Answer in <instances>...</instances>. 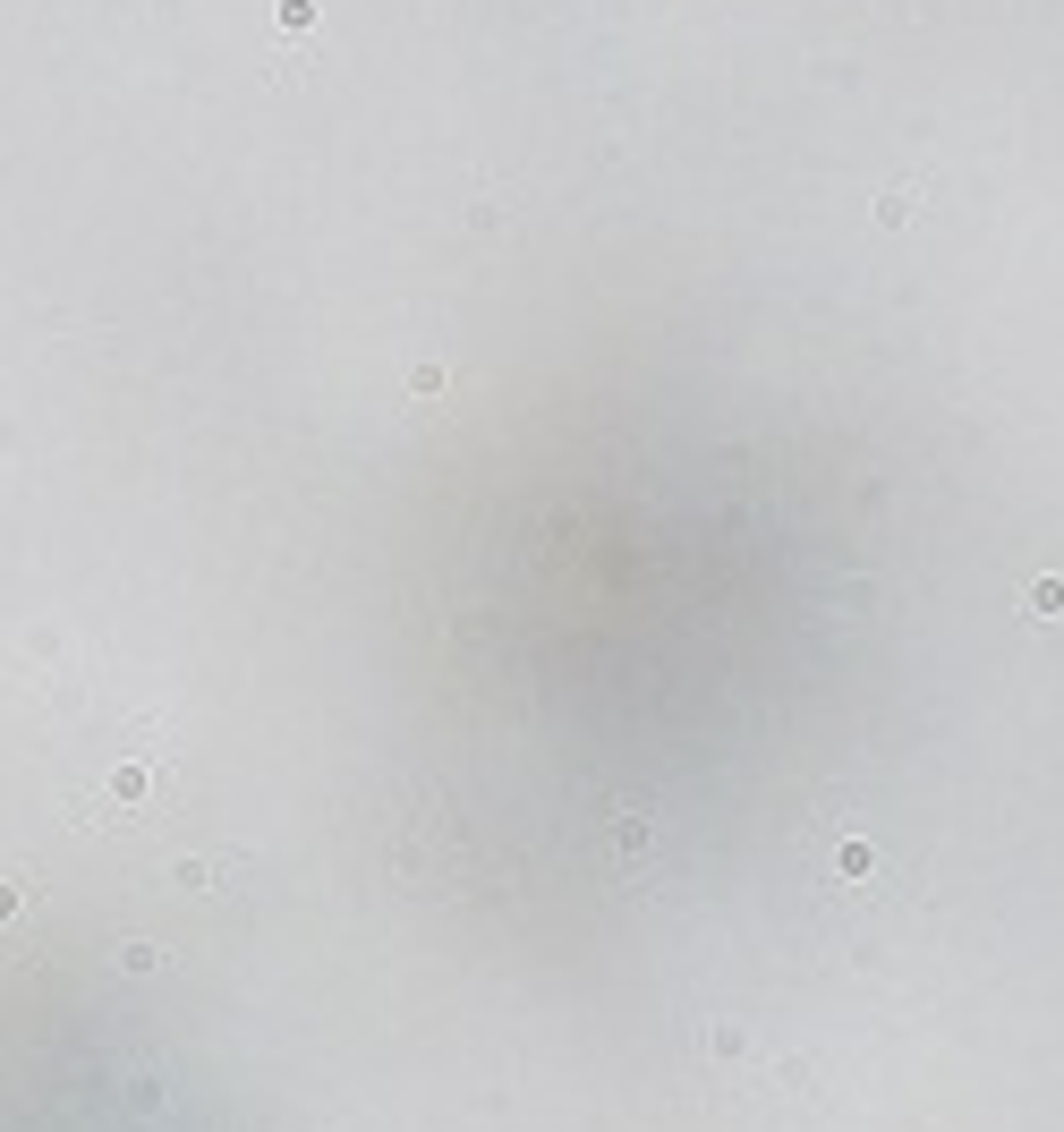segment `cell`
I'll list each match as a JSON object with an SVG mask.
<instances>
[{
    "instance_id": "6da1fadb",
    "label": "cell",
    "mask_w": 1064,
    "mask_h": 1132,
    "mask_svg": "<svg viewBox=\"0 0 1064 1132\" xmlns=\"http://www.w3.org/2000/svg\"><path fill=\"white\" fill-rule=\"evenodd\" d=\"M648 843H656V826H648V809H622V817H614V861H639V852H648Z\"/></svg>"
},
{
    "instance_id": "7a4b0ae2",
    "label": "cell",
    "mask_w": 1064,
    "mask_h": 1132,
    "mask_svg": "<svg viewBox=\"0 0 1064 1132\" xmlns=\"http://www.w3.org/2000/svg\"><path fill=\"white\" fill-rule=\"evenodd\" d=\"M221 878H230V861H179V886L188 895H221Z\"/></svg>"
},
{
    "instance_id": "3957f363",
    "label": "cell",
    "mask_w": 1064,
    "mask_h": 1132,
    "mask_svg": "<svg viewBox=\"0 0 1064 1132\" xmlns=\"http://www.w3.org/2000/svg\"><path fill=\"white\" fill-rule=\"evenodd\" d=\"M1022 605H1030L1039 622H1056V614H1064V580H1030V588H1022Z\"/></svg>"
},
{
    "instance_id": "277c9868",
    "label": "cell",
    "mask_w": 1064,
    "mask_h": 1132,
    "mask_svg": "<svg viewBox=\"0 0 1064 1132\" xmlns=\"http://www.w3.org/2000/svg\"><path fill=\"white\" fill-rule=\"evenodd\" d=\"M145 792H154V775H145V766H120V775H111V800H120V809H137Z\"/></svg>"
},
{
    "instance_id": "5b68a950",
    "label": "cell",
    "mask_w": 1064,
    "mask_h": 1132,
    "mask_svg": "<svg viewBox=\"0 0 1064 1132\" xmlns=\"http://www.w3.org/2000/svg\"><path fill=\"white\" fill-rule=\"evenodd\" d=\"M911 213H920V188H886L877 196V222H911Z\"/></svg>"
},
{
    "instance_id": "8992f818",
    "label": "cell",
    "mask_w": 1064,
    "mask_h": 1132,
    "mask_svg": "<svg viewBox=\"0 0 1064 1132\" xmlns=\"http://www.w3.org/2000/svg\"><path fill=\"white\" fill-rule=\"evenodd\" d=\"M120 971H162V945H154V937H128V945H120Z\"/></svg>"
},
{
    "instance_id": "52a82bcc",
    "label": "cell",
    "mask_w": 1064,
    "mask_h": 1132,
    "mask_svg": "<svg viewBox=\"0 0 1064 1132\" xmlns=\"http://www.w3.org/2000/svg\"><path fill=\"white\" fill-rule=\"evenodd\" d=\"M707 1047H715V1056H724V1064H732V1056H741V1047H749V1030H741V1022H715V1030H707Z\"/></svg>"
},
{
    "instance_id": "ba28073f",
    "label": "cell",
    "mask_w": 1064,
    "mask_h": 1132,
    "mask_svg": "<svg viewBox=\"0 0 1064 1132\" xmlns=\"http://www.w3.org/2000/svg\"><path fill=\"white\" fill-rule=\"evenodd\" d=\"M835 869H844V878H869V869H877V852H869V843H844Z\"/></svg>"
},
{
    "instance_id": "9c48e42d",
    "label": "cell",
    "mask_w": 1064,
    "mask_h": 1132,
    "mask_svg": "<svg viewBox=\"0 0 1064 1132\" xmlns=\"http://www.w3.org/2000/svg\"><path fill=\"white\" fill-rule=\"evenodd\" d=\"M26 903H35V895H26V886H0V928H10V920H18V912H26Z\"/></svg>"
}]
</instances>
